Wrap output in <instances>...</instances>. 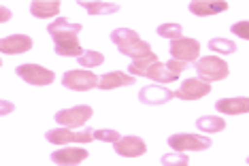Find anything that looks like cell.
Listing matches in <instances>:
<instances>
[{
  "label": "cell",
  "instance_id": "20",
  "mask_svg": "<svg viewBox=\"0 0 249 166\" xmlns=\"http://www.w3.org/2000/svg\"><path fill=\"white\" fill-rule=\"evenodd\" d=\"M79 7L86 9L89 15H111V13H117L120 11V4L117 2H92V0H79Z\"/></svg>",
  "mask_w": 249,
  "mask_h": 166
},
{
  "label": "cell",
  "instance_id": "15",
  "mask_svg": "<svg viewBox=\"0 0 249 166\" xmlns=\"http://www.w3.org/2000/svg\"><path fill=\"white\" fill-rule=\"evenodd\" d=\"M215 109L217 113L222 115H245L247 109H249V102L245 96H236V98H222L215 102Z\"/></svg>",
  "mask_w": 249,
  "mask_h": 166
},
{
  "label": "cell",
  "instance_id": "4",
  "mask_svg": "<svg viewBox=\"0 0 249 166\" xmlns=\"http://www.w3.org/2000/svg\"><path fill=\"white\" fill-rule=\"evenodd\" d=\"M52 145H69V143H81V145H88V143L94 141L92 130L89 128H81V130H69V128H55L49 130L45 134Z\"/></svg>",
  "mask_w": 249,
  "mask_h": 166
},
{
  "label": "cell",
  "instance_id": "3",
  "mask_svg": "<svg viewBox=\"0 0 249 166\" xmlns=\"http://www.w3.org/2000/svg\"><path fill=\"white\" fill-rule=\"evenodd\" d=\"M168 145H171V149H175L177 153H185V151H205L213 145V141L209 139V136H202V134L179 132V134L168 136Z\"/></svg>",
  "mask_w": 249,
  "mask_h": 166
},
{
  "label": "cell",
  "instance_id": "9",
  "mask_svg": "<svg viewBox=\"0 0 249 166\" xmlns=\"http://www.w3.org/2000/svg\"><path fill=\"white\" fill-rule=\"evenodd\" d=\"M209 92H211V83H205L194 77V79H185V81L181 83V88L175 92V96H177L179 100H198V98H202V96H207Z\"/></svg>",
  "mask_w": 249,
  "mask_h": 166
},
{
  "label": "cell",
  "instance_id": "11",
  "mask_svg": "<svg viewBox=\"0 0 249 166\" xmlns=\"http://www.w3.org/2000/svg\"><path fill=\"white\" fill-rule=\"evenodd\" d=\"M113 147H115L117 156L122 158H139L147 151L145 141L139 139V136H122L117 143H113Z\"/></svg>",
  "mask_w": 249,
  "mask_h": 166
},
{
  "label": "cell",
  "instance_id": "13",
  "mask_svg": "<svg viewBox=\"0 0 249 166\" xmlns=\"http://www.w3.org/2000/svg\"><path fill=\"white\" fill-rule=\"evenodd\" d=\"M32 49V38L26 34H13V37H4L0 38V51L7 55H18L26 54Z\"/></svg>",
  "mask_w": 249,
  "mask_h": 166
},
{
  "label": "cell",
  "instance_id": "32",
  "mask_svg": "<svg viewBox=\"0 0 249 166\" xmlns=\"http://www.w3.org/2000/svg\"><path fill=\"white\" fill-rule=\"evenodd\" d=\"M9 19H11V11L0 7V24H4V21H9Z\"/></svg>",
  "mask_w": 249,
  "mask_h": 166
},
{
  "label": "cell",
  "instance_id": "7",
  "mask_svg": "<svg viewBox=\"0 0 249 166\" xmlns=\"http://www.w3.org/2000/svg\"><path fill=\"white\" fill-rule=\"evenodd\" d=\"M198 55H200V43H198L196 38L181 37L177 41H171V58L173 60L190 64V62L198 60Z\"/></svg>",
  "mask_w": 249,
  "mask_h": 166
},
{
  "label": "cell",
  "instance_id": "10",
  "mask_svg": "<svg viewBox=\"0 0 249 166\" xmlns=\"http://www.w3.org/2000/svg\"><path fill=\"white\" fill-rule=\"evenodd\" d=\"M175 98V92H171L164 85H147L139 92V100L143 105H151V107H158V105H166L168 100Z\"/></svg>",
  "mask_w": 249,
  "mask_h": 166
},
{
  "label": "cell",
  "instance_id": "17",
  "mask_svg": "<svg viewBox=\"0 0 249 166\" xmlns=\"http://www.w3.org/2000/svg\"><path fill=\"white\" fill-rule=\"evenodd\" d=\"M30 13L36 19H47V17H55L60 13V2L58 0H35L30 2Z\"/></svg>",
  "mask_w": 249,
  "mask_h": 166
},
{
  "label": "cell",
  "instance_id": "18",
  "mask_svg": "<svg viewBox=\"0 0 249 166\" xmlns=\"http://www.w3.org/2000/svg\"><path fill=\"white\" fill-rule=\"evenodd\" d=\"M147 79H151V81H158V85H166L171 81H177V75L168 68V64H162V62H154L151 64V68L147 71Z\"/></svg>",
  "mask_w": 249,
  "mask_h": 166
},
{
  "label": "cell",
  "instance_id": "6",
  "mask_svg": "<svg viewBox=\"0 0 249 166\" xmlns=\"http://www.w3.org/2000/svg\"><path fill=\"white\" fill-rule=\"evenodd\" d=\"M92 115H94V109L88 107V105H81V107L62 109V111H58L55 113V122H58L62 128L75 130V128H81Z\"/></svg>",
  "mask_w": 249,
  "mask_h": 166
},
{
  "label": "cell",
  "instance_id": "2",
  "mask_svg": "<svg viewBox=\"0 0 249 166\" xmlns=\"http://www.w3.org/2000/svg\"><path fill=\"white\" fill-rule=\"evenodd\" d=\"M194 71L198 73L200 81L211 83V81H222L228 77V64L217 58V55H205V58H198L194 62Z\"/></svg>",
  "mask_w": 249,
  "mask_h": 166
},
{
  "label": "cell",
  "instance_id": "31",
  "mask_svg": "<svg viewBox=\"0 0 249 166\" xmlns=\"http://www.w3.org/2000/svg\"><path fill=\"white\" fill-rule=\"evenodd\" d=\"M232 32L239 34L241 38H247V21H239V24H232Z\"/></svg>",
  "mask_w": 249,
  "mask_h": 166
},
{
  "label": "cell",
  "instance_id": "23",
  "mask_svg": "<svg viewBox=\"0 0 249 166\" xmlns=\"http://www.w3.org/2000/svg\"><path fill=\"white\" fill-rule=\"evenodd\" d=\"M154 62H158V55H156V54H151L149 58L134 60L132 64H128V71H130V75H132V77H145V75H147V71L151 68V64H154Z\"/></svg>",
  "mask_w": 249,
  "mask_h": 166
},
{
  "label": "cell",
  "instance_id": "28",
  "mask_svg": "<svg viewBox=\"0 0 249 166\" xmlns=\"http://www.w3.org/2000/svg\"><path fill=\"white\" fill-rule=\"evenodd\" d=\"M92 136H94L96 141H100V143H111V145L122 139L117 130H92Z\"/></svg>",
  "mask_w": 249,
  "mask_h": 166
},
{
  "label": "cell",
  "instance_id": "5",
  "mask_svg": "<svg viewBox=\"0 0 249 166\" xmlns=\"http://www.w3.org/2000/svg\"><path fill=\"white\" fill-rule=\"evenodd\" d=\"M62 85L72 92H88L98 88V77L92 71H83V68H75V71L64 73L62 77Z\"/></svg>",
  "mask_w": 249,
  "mask_h": 166
},
{
  "label": "cell",
  "instance_id": "14",
  "mask_svg": "<svg viewBox=\"0 0 249 166\" xmlns=\"http://www.w3.org/2000/svg\"><path fill=\"white\" fill-rule=\"evenodd\" d=\"M226 9H228L226 0H194V2H190V11L198 17L217 15V13H224Z\"/></svg>",
  "mask_w": 249,
  "mask_h": 166
},
{
  "label": "cell",
  "instance_id": "26",
  "mask_svg": "<svg viewBox=\"0 0 249 166\" xmlns=\"http://www.w3.org/2000/svg\"><path fill=\"white\" fill-rule=\"evenodd\" d=\"M158 34L162 38H168V41H177V38L183 37V26L179 24H162L158 26Z\"/></svg>",
  "mask_w": 249,
  "mask_h": 166
},
{
  "label": "cell",
  "instance_id": "22",
  "mask_svg": "<svg viewBox=\"0 0 249 166\" xmlns=\"http://www.w3.org/2000/svg\"><path fill=\"white\" fill-rule=\"evenodd\" d=\"M139 32L137 30H130V28H117V30L111 32V41L117 45V47H122V45H128V43H134L139 41Z\"/></svg>",
  "mask_w": 249,
  "mask_h": 166
},
{
  "label": "cell",
  "instance_id": "33",
  "mask_svg": "<svg viewBox=\"0 0 249 166\" xmlns=\"http://www.w3.org/2000/svg\"><path fill=\"white\" fill-rule=\"evenodd\" d=\"M0 66H2V60H0Z\"/></svg>",
  "mask_w": 249,
  "mask_h": 166
},
{
  "label": "cell",
  "instance_id": "27",
  "mask_svg": "<svg viewBox=\"0 0 249 166\" xmlns=\"http://www.w3.org/2000/svg\"><path fill=\"white\" fill-rule=\"evenodd\" d=\"M190 164V158L188 153H166L162 156V166H188Z\"/></svg>",
  "mask_w": 249,
  "mask_h": 166
},
{
  "label": "cell",
  "instance_id": "29",
  "mask_svg": "<svg viewBox=\"0 0 249 166\" xmlns=\"http://www.w3.org/2000/svg\"><path fill=\"white\" fill-rule=\"evenodd\" d=\"M166 64H168V68H171V71H173L177 77H179L183 71H188V64H183V62H177V60H171V62H166Z\"/></svg>",
  "mask_w": 249,
  "mask_h": 166
},
{
  "label": "cell",
  "instance_id": "25",
  "mask_svg": "<svg viewBox=\"0 0 249 166\" xmlns=\"http://www.w3.org/2000/svg\"><path fill=\"white\" fill-rule=\"evenodd\" d=\"M209 49L217 51V54H224V55L236 54V45L228 41V38H211V41H209Z\"/></svg>",
  "mask_w": 249,
  "mask_h": 166
},
{
  "label": "cell",
  "instance_id": "8",
  "mask_svg": "<svg viewBox=\"0 0 249 166\" xmlns=\"http://www.w3.org/2000/svg\"><path fill=\"white\" fill-rule=\"evenodd\" d=\"M15 73H18V77H21L26 83L38 85V88L53 83V79H55V73L41 64H21V66H18Z\"/></svg>",
  "mask_w": 249,
  "mask_h": 166
},
{
  "label": "cell",
  "instance_id": "30",
  "mask_svg": "<svg viewBox=\"0 0 249 166\" xmlns=\"http://www.w3.org/2000/svg\"><path fill=\"white\" fill-rule=\"evenodd\" d=\"M13 111H15V105H13V102H9V100H0V117L11 115Z\"/></svg>",
  "mask_w": 249,
  "mask_h": 166
},
{
  "label": "cell",
  "instance_id": "16",
  "mask_svg": "<svg viewBox=\"0 0 249 166\" xmlns=\"http://www.w3.org/2000/svg\"><path fill=\"white\" fill-rule=\"evenodd\" d=\"M134 83V77L132 75H126V73H107L98 79V88L100 90H115V88H126V85H132Z\"/></svg>",
  "mask_w": 249,
  "mask_h": 166
},
{
  "label": "cell",
  "instance_id": "24",
  "mask_svg": "<svg viewBox=\"0 0 249 166\" xmlns=\"http://www.w3.org/2000/svg\"><path fill=\"white\" fill-rule=\"evenodd\" d=\"M103 62H105V55L100 54V51H83V54L77 58V64H81L83 68L100 66Z\"/></svg>",
  "mask_w": 249,
  "mask_h": 166
},
{
  "label": "cell",
  "instance_id": "12",
  "mask_svg": "<svg viewBox=\"0 0 249 166\" xmlns=\"http://www.w3.org/2000/svg\"><path fill=\"white\" fill-rule=\"evenodd\" d=\"M88 156V149H81V147H64V149H55L52 153V162L58 166H77Z\"/></svg>",
  "mask_w": 249,
  "mask_h": 166
},
{
  "label": "cell",
  "instance_id": "21",
  "mask_svg": "<svg viewBox=\"0 0 249 166\" xmlns=\"http://www.w3.org/2000/svg\"><path fill=\"white\" fill-rule=\"evenodd\" d=\"M196 128L200 130V132H222L226 128V122L224 117H217V115H207V117H198L196 119Z\"/></svg>",
  "mask_w": 249,
  "mask_h": 166
},
{
  "label": "cell",
  "instance_id": "19",
  "mask_svg": "<svg viewBox=\"0 0 249 166\" xmlns=\"http://www.w3.org/2000/svg\"><path fill=\"white\" fill-rule=\"evenodd\" d=\"M120 49V54L124 55H128V58H132L134 60H143V58H149L154 51H151V45L149 43H145V41H134V43H128V45H122V47H117Z\"/></svg>",
  "mask_w": 249,
  "mask_h": 166
},
{
  "label": "cell",
  "instance_id": "1",
  "mask_svg": "<svg viewBox=\"0 0 249 166\" xmlns=\"http://www.w3.org/2000/svg\"><path fill=\"white\" fill-rule=\"evenodd\" d=\"M81 30H83L81 24H72V21L64 19V17H58L55 21H52L47 32L55 43V54L64 55V58H79L86 51L77 38V34Z\"/></svg>",
  "mask_w": 249,
  "mask_h": 166
}]
</instances>
